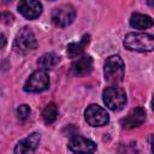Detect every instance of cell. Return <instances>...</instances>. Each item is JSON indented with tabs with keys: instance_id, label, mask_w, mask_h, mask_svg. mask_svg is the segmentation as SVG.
Masks as SVG:
<instances>
[{
	"instance_id": "10",
	"label": "cell",
	"mask_w": 154,
	"mask_h": 154,
	"mask_svg": "<svg viewBox=\"0 0 154 154\" xmlns=\"http://www.w3.org/2000/svg\"><path fill=\"white\" fill-rule=\"evenodd\" d=\"M144 120H146L144 108L136 107V108H132L128 113V116L120 120V124L124 129H134V128H137L141 124H143Z\"/></svg>"
},
{
	"instance_id": "4",
	"label": "cell",
	"mask_w": 154,
	"mask_h": 154,
	"mask_svg": "<svg viewBox=\"0 0 154 154\" xmlns=\"http://www.w3.org/2000/svg\"><path fill=\"white\" fill-rule=\"evenodd\" d=\"M102 99L105 105L112 111H120L126 103V94L124 89L117 85L106 88L102 93Z\"/></svg>"
},
{
	"instance_id": "3",
	"label": "cell",
	"mask_w": 154,
	"mask_h": 154,
	"mask_svg": "<svg viewBox=\"0 0 154 154\" xmlns=\"http://www.w3.org/2000/svg\"><path fill=\"white\" fill-rule=\"evenodd\" d=\"M12 47H13V51L18 54H26L30 51H34L37 47V40L32 30L28 26L22 28L18 31Z\"/></svg>"
},
{
	"instance_id": "18",
	"label": "cell",
	"mask_w": 154,
	"mask_h": 154,
	"mask_svg": "<svg viewBox=\"0 0 154 154\" xmlns=\"http://www.w3.org/2000/svg\"><path fill=\"white\" fill-rule=\"evenodd\" d=\"M150 147H152V152L154 154V135L150 136Z\"/></svg>"
},
{
	"instance_id": "16",
	"label": "cell",
	"mask_w": 154,
	"mask_h": 154,
	"mask_svg": "<svg viewBox=\"0 0 154 154\" xmlns=\"http://www.w3.org/2000/svg\"><path fill=\"white\" fill-rule=\"evenodd\" d=\"M58 117V107L54 102L48 103L42 111V118L46 124H52Z\"/></svg>"
},
{
	"instance_id": "12",
	"label": "cell",
	"mask_w": 154,
	"mask_h": 154,
	"mask_svg": "<svg viewBox=\"0 0 154 154\" xmlns=\"http://www.w3.org/2000/svg\"><path fill=\"white\" fill-rule=\"evenodd\" d=\"M93 70V59L89 55H82L76 59L71 65V72L75 76L89 75Z\"/></svg>"
},
{
	"instance_id": "11",
	"label": "cell",
	"mask_w": 154,
	"mask_h": 154,
	"mask_svg": "<svg viewBox=\"0 0 154 154\" xmlns=\"http://www.w3.org/2000/svg\"><path fill=\"white\" fill-rule=\"evenodd\" d=\"M18 11L26 19H36L42 12V4L35 0H23L18 4Z\"/></svg>"
},
{
	"instance_id": "5",
	"label": "cell",
	"mask_w": 154,
	"mask_h": 154,
	"mask_svg": "<svg viewBox=\"0 0 154 154\" xmlns=\"http://www.w3.org/2000/svg\"><path fill=\"white\" fill-rule=\"evenodd\" d=\"M76 17V10L70 4H61L53 8L52 11V22L60 28L70 25Z\"/></svg>"
},
{
	"instance_id": "20",
	"label": "cell",
	"mask_w": 154,
	"mask_h": 154,
	"mask_svg": "<svg viewBox=\"0 0 154 154\" xmlns=\"http://www.w3.org/2000/svg\"><path fill=\"white\" fill-rule=\"evenodd\" d=\"M152 108H153V111H154V96H153V100H152Z\"/></svg>"
},
{
	"instance_id": "17",
	"label": "cell",
	"mask_w": 154,
	"mask_h": 154,
	"mask_svg": "<svg viewBox=\"0 0 154 154\" xmlns=\"http://www.w3.org/2000/svg\"><path fill=\"white\" fill-rule=\"evenodd\" d=\"M29 114H30V107L28 105H20L17 108V117L20 120H24L25 118H28Z\"/></svg>"
},
{
	"instance_id": "7",
	"label": "cell",
	"mask_w": 154,
	"mask_h": 154,
	"mask_svg": "<svg viewBox=\"0 0 154 154\" xmlns=\"http://www.w3.org/2000/svg\"><path fill=\"white\" fill-rule=\"evenodd\" d=\"M84 119L90 126H103L109 122V116L99 105H90L84 112Z\"/></svg>"
},
{
	"instance_id": "8",
	"label": "cell",
	"mask_w": 154,
	"mask_h": 154,
	"mask_svg": "<svg viewBox=\"0 0 154 154\" xmlns=\"http://www.w3.org/2000/svg\"><path fill=\"white\" fill-rule=\"evenodd\" d=\"M67 147L75 154H94V152L96 150L95 142L79 135L72 136L69 141Z\"/></svg>"
},
{
	"instance_id": "14",
	"label": "cell",
	"mask_w": 154,
	"mask_h": 154,
	"mask_svg": "<svg viewBox=\"0 0 154 154\" xmlns=\"http://www.w3.org/2000/svg\"><path fill=\"white\" fill-rule=\"evenodd\" d=\"M90 41V35H84L78 42H71L67 45L66 47V52L69 54V57L71 58H75V57H79L83 52H84V48L87 47V45L89 43Z\"/></svg>"
},
{
	"instance_id": "15",
	"label": "cell",
	"mask_w": 154,
	"mask_h": 154,
	"mask_svg": "<svg viewBox=\"0 0 154 154\" xmlns=\"http://www.w3.org/2000/svg\"><path fill=\"white\" fill-rule=\"evenodd\" d=\"M59 63V57L55 53H46L43 54L38 60L37 65L41 67V70H51Z\"/></svg>"
},
{
	"instance_id": "6",
	"label": "cell",
	"mask_w": 154,
	"mask_h": 154,
	"mask_svg": "<svg viewBox=\"0 0 154 154\" xmlns=\"http://www.w3.org/2000/svg\"><path fill=\"white\" fill-rule=\"evenodd\" d=\"M49 87V76L45 70H37L30 75L24 84V90L28 93H41Z\"/></svg>"
},
{
	"instance_id": "9",
	"label": "cell",
	"mask_w": 154,
	"mask_h": 154,
	"mask_svg": "<svg viewBox=\"0 0 154 154\" xmlns=\"http://www.w3.org/2000/svg\"><path fill=\"white\" fill-rule=\"evenodd\" d=\"M40 142V134L32 132L20 140L14 147V154H34Z\"/></svg>"
},
{
	"instance_id": "1",
	"label": "cell",
	"mask_w": 154,
	"mask_h": 154,
	"mask_svg": "<svg viewBox=\"0 0 154 154\" xmlns=\"http://www.w3.org/2000/svg\"><path fill=\"white\" fill-rule=\"evenodd\" d=\"M123 43L129 51L152 52L154 51V35L147 32H129L125 35Z\"/></svg>"
},
{
	"instance_id": "2",
	"label": "cell",
	"mask_w": 154,
	"mask_h": 154,
	"mask_svg": "<svg viewBox=\"0 0 154 154\" xmlns=\"http://www.w3.org/2000/svg\"><path fill=\"white\" fill-rule=\"evenodd\" d=\"M125 75V65L119 55H111L106 59L103 66L105 81L108 84L117 85L120 83Z\"/></svg>"
},
{
	"instance_id": "13",
	"label": "cell",
	"mask_w": 154,
	"mask_h": 154,
	"mask_svg": "<svg viewBox=\"0 0 154 154\" xmlns=\"http://www.w3.org/2000/svg\"><path fill=\"white\" fill-rule=\"evenodd\" d=\"M130 25L135 29H148L152 28L154 25V20L152 17H149L148 14H143V13H132L130 17Z\"/></svg>"
},
{
	"instance_id": "19",
	"label": "cell",
	"mask_w": 154,
	"mask_h": 154,
	"mask_svg": "<svg viewBox=\"0 0 154 154\" xmlns=\"http://www.w3.org/2000/svg\"><path fill=\"white\" fill-rule=\"evenodd\" d=\"M1 40H2V45H1V47L4 48V47H5V43H6V38H5V35H4V34H1Z\"/></svg>"
}]
</instances>
